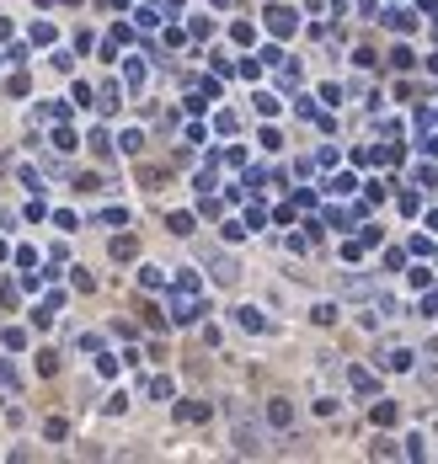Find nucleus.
Listing matches in <instances>:
<instances>
[{"label":"nucleus","instance_id":"1","mask_svg":"<svg viewBox=\"0 0 438 464\" xmlns=\"http://www.w3.org/2000/svg\"><path fill=\"white\" fill-rule=\"evenodd\" d=\"M235 448L241 453H262V432L256 427H235Z\"/></svg>","mask_w":438,"mask_h":464}]
</instances>
